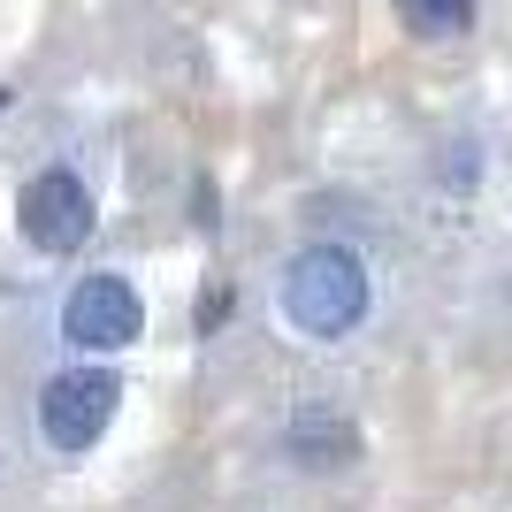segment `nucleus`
Here are the masks:
<instances>
[{
	"instance_id": "1",
	"label": "nucleus",
	"mask_w": 512,
	"mask_h": 512,
	"mask_svg": "<svg viewBox=\"0 0 512 512\" xmlns=\"http://www.w3.org/2000/svg\"><path fill=\"white\" fill-rule=\"evenodd\" d=\"M283 314L299 321L306 337H344V329H360V314H367L360 253H344V245H306V253L291 260V276H283Z\"/></svg>"
},
{
	"instance_id": "2",
	"label": "nucleus",
	"mask_w": 512,
	"mask_h": 512,
	"mask_svg": "<svg viewBox=\"0 0 512 512\" xmlns=\"http://www.w3.org/2000/svg\"><path fill=\"white\" fill-rule=\"evenodd\" d=\"M115 398H123V383L107 375V367H69V375H54V383L39 390V428L54 451H85L107 436V421H115Z\"/></svg>"
},
{
	"instance_id": "3",
	"label": "nucleus",
	"mask_w": 512,
	"mask_h": 512,
	"mask_svg": "<svg viewBox=\"0 0 512 512\" xmlns=\"http://www.w3.org/2000/svg\"><path fill=\"white\" fill-rule=\"evenodd\" d=\"M16 222H23V237L39 245V253H77L92 237V192H85V176H69V169H39L31 184H23V199H16Z\"/></svg>"
},
{
	"instance_id": "4",
	"label": "nucleus",
	"mask_w": 512,
	"mask_h": 512,
	"mask_svg": "<svg viewBox=\"0 0 512 512\" xmlns=\"http://www.w3.org/2000/svg\"><path fill=\"white\" fill-rule=\"evenodd\" d=\"M138 329H146V306H138V291L123 276H85L62 299V337L77 352H123Z\"/></svg>"
},
{
	"instance_id": "5",
	"label": "nucleus",
	"mask_w": 512,
	"mask_h": 512,
	"mask_svg": "<svg viewBox=\"0 0 512 512\" xmlns=\"http://www.w3.org/2000/svg\"><path fill=\"white\" fill-rule=\"evenodd\" d=\"M291 459L299 467H314V474H329V467H352L360 459V436H352V421L344 413H329V406H299L291 413Z\"/></svg>"
},
{
	"instance_id": "6",
	"label": "nucleus",
	"mask_w": 512,
	"mask_h": 512,
	"mask_svg": "<svg viewBox=\"0 0 512 512\" xmlns=\"http://www.w3.org/2000/svg\"><path fill=\"white\" fill-rule=\"evenodd\" d=\"M398 16L421 39H459V31H474V0H398Z\"/></svg>"
},
{
	"instance_id": "7",
	"label": "nucleus",
	"mask_w": 512,
	"mask_h": 512,
	"mask_svg": "<svg viewBox=\"0 0 512 512\" xmlns=\"http://www.w3.org/2000/svg\"><path fill=\"white\" fill-rule=\"evenodd\" d=\"M0 107H8V92H0Z\"/></svg>"
}]
</instances>
